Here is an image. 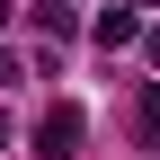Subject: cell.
Returning a JSON list of instances; mask_svg holds the SVG:
<instances>
[{
  "instance_id": "3957f363",
  "label": "cell",
  "mask_w": 160,
  "mask_h": 160,
  "mask_svg": "<svg viewBox=\"0 0 160 160\" xmlns=\"http://www.w3.org/2000/svg\"><path fill=\"white\" fill-rule=\"evenodd\" d=\"M27 18H36V36H53V45H62V36L80 27V18H71V0H36V9H27Z\"/></svg>"
},
{
  "instance_id": "52a82bcc",
  "label": "cell",
  "mask_w": 160,
  "mask_h": 160,
  "mask_svg": "<svg viewBox=\"0 0 160 160\" xmlns=\"http://www.w3.org/2000/svg\"><path fill=\"white\" fill-rule=\"evenodd\" d=\"M133 9H160V0H133Z\"/></svg>"
},
{
  "instance_id": "277c9868",
  "label": "cell",
  "mask_w": 160,
  "mask_h": 160,
  "mask_svg": "<svg viewBox=\"0 0 160 160\" xmlns=\"http://www.w3.org/2000/svg\"><path fill=\"white\" fill-rule=\"evenodd\" d=\"M133 133H142V142H160V80H142V89H133Z\"/></svg>"
},
{
  "instance_id": "7a4b0ae2",
  "label": "cell",
  "mask_w": 160,
  "mask_h": 160,
  "mask_svg": "<svg viewBox=\"0 0 160 160\" xmlns=\"http://www.w3.org/2000/svg\"><path fill=\"white\" fill-rule=\"evenodd\" d=\"M142 45V9H98V53H125Z\"/></svg>"
},
{
  "instance_id": "6da1fadb",
  "label": "cell",
  "mask_w": 160,
  "mask_h": 160,
  "mask_svg": "<svg viewBox=\"0 0 160 160\" xmlns=\"http://www.w3.org/2000/svg\"><path fill=\"white\" fill-rule=\"evenodd\" d=\"M36 151H45V160H71L80 151V107H53L45 125H36Z\"/></svg>"
},
{
  "instance_id": "5b68a950",
  "label": "cell",
  "mask_w": 160,
  "mask_h": 160,
  "mask_svg": "<svg viewBox=\"0 0 160 160\" xmlns=\"http://www.w3.org/2000/svg\"><path fill=\"white\" fill-rule=\"evenodd\" d=\"M142 53H151V71H160V27H142Z\"/></svg>"
},
{
  "instance_id": "8992f818",
  "label": "cell",
  "mask_w": 160,
  "mask_h": 160,
  "mask_svg": "<svg viewBox=\"0 0 160 160\" xmlns=\"http://www.w3.org/2000/svg\"><path fill=\"white\" fill-rule=\"evenodd\" d=\"M0 27H9V0H0Z\"/></svg>"
}]
</instances>
